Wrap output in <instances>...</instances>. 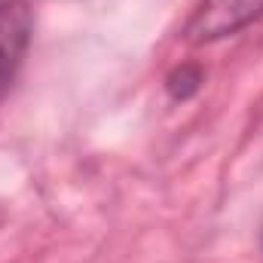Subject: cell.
Returning <instances> with one entry per match:
<instances>
[{"instance_id":"6da1fadb","label":"cell","mask_w":263,"mask_h":263,"mask_svg":"<svg viewBox=\"0 0 263 263\" xmlns=\"http://www.w3.org/2000/svg\"><path fill=\"white\" fill-rule=\"evenodd\" d=\"M260 15L263 0H199L184 28V37L193 46L214 43V40L239 34Z\"/></svg>"},{"instance_id":"7a4b0ae2","label":"cell","mask_w":263,"mask_h":263,"mask_svg":"<svg viewBox=\"0 0 263 263\" xmlns=\"http://www.w3.org/2000/svg\"><path fill=\"white\" fill-rule=\"evenodd\" d=\"M34 34V12L28 0H0V98L9 92L28 55Z\"/></svg>"},{"instance_id":"3957f363","label":"cell","mask_w":263,"mask_h":263,"mask_svg":"<svg viewBox=\"0 0 263 263\" xmlns=\"http://www.w3.org/2000/svg\"><path fill=\"white\" fill-rule=\"evenodd\" d=\"M199 83H202V70L193 65H181L175 67L172 73H168V80H165V89H168V95L172 98H190L193 92L199 89Z\"/></svg>"}]
</instances>
